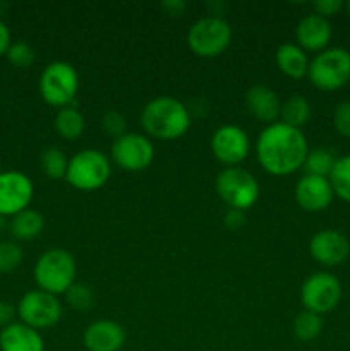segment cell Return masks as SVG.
Here are the masks:
<instances>
[{
  "label": "cell",
  "mask_w": 350,
  "mask_h": 351,
  "mask_svg": "<svg viewBox=\"0 0 350 351\" xmlns=\"http://www.w3.org/2000/svg\"><path fill=\"white\" fill-rule=\"evenodd\" d=\"M223 223H225L226 228L235 232V230H240L244 226V223H246V216H244V211H240V209L229 208V211H226L225 216H223Z\"/></svg>",
  "instance_id": "34"
},
{
  "label": "cell",
  "mask_w": 350,
  "mask_h": 351,
  "mask_svg": "<svg viewBox=\"0 0 350 351\" xmlns=\"http://www.w3.org/2000/svg\"><path fill=\"white\" fill-rule=\"evenodd\" d=\"M41 168L43 173L51 180H60L65 178L69 168V160L58 147H47L41 153Z\"/></svg>",
  "instance_id": "27"
},
{
  "label": "cell",
  "mask_w": 350,
  "mask_h": 351,
  "mask_svg": "<svg viewBox=\"0 0 350 351\" xmlns=\"http://www.w3.org/2000/svg\"><path fill=\"white\" fill-rule=\"evenodd\" d=\"M0 351H45V343L36 329L12 322L0 331Z\"/></svg>",
  "instance_id": "19"
},
{
  "label": "cell",
  "mask_w": 350,
  "mask_h": 351,
  "mask_svg": "<svg viewBox=\"0 0 350 351\" xmlns=\"http://www.w3.org/2000/svg\"><path fill=\"white\" fill-rule=\"evenodd\" d=\"M333 189L328 178L304 175L295 185V201L304 211H325L333 201Z\"/></svg>",
  "instance_id": "15"
},
{
  "label": "cell",
  "mask_w": 350,
  "mask_h": 351,
  "mask_svg": "<svg viewBox=\"0 0 350 351\" xmlns=\"http://www.w3.org/2000/svg\"><path fill=\"white\" fill-rule=\"evenodd\" d=\"M55 130L65 141H75L84 132V117L75 106H65L58 110L55 117Z\"/></svg>",
  "instance_id": "22"
},
{
  "label": "cell",
  "mask_w": 350,
  "mask_h": 351,
  "mask_svg": "<svg viewBox=\"0 0 350 351\" xmlns=\"http://www.w3.org/2000/svg\"><path fill=\"white\" fill-rule=\"evenodd\" d=\"M0 173H2V171H0Z\"/></svg>",
  "instance_id": "40"
},
{
  "label": "cell",
  "mask_w": 350,
  "mask_h": 351,
  "mask_svg": "<svg viewBox=\"0 0 350 351\" xmlns=\"http://www.w3.org/2000/svg\"><path fill=\"white\" fill-rule=\"evenodd\" d=\"M65 302L74 311H89L95 305V295L91 288L84 283H74L65 291Z\"/></svg>",
  "instance_id": "29"
},
{
  "label": "cell",
  "mask_w": 350,
  "mask_h": 351,
  "mask_svg": "<svg viewBox=\"0 0 350 351\" xmlns=\"http://www.w3.org/2000/svg\"><path fill=\"white\" fill-rule=\"evenodd\" d=\"M213 154L220 163L226 165V168L237 167L247 158L250 149L249 137L246 130L237 125H223L213 134L211 137Z\"/></svg>",
  "instance_id": "12"
},
{
  "label": "cell",
  "mask_w": 350,
  "mask_h": 351,
  "mask_svg": "<svg viewBox=\"0 0 350 351\" xmlns=\"http://www.w3.org/2000/svg\"><path fill=\"white\" fill-rule=\"evenodd\" d=\"M232 41V27L220 16H206L196 21L187 33V45L198 57L222 55Z\"/></svg>",
  "instance_id": "6"
},
{
  "label": "cell",
  "mask_w": 350,
  "mask_h": 351,
  "mask_svg": "<svg viewBox=\"0 0 350 351\" xmlns=\"http://www.w3.org/2000/svg\"><path fill=\"white\" fill-rule=\"evenodd\" d=\"M112 173L110 160L98 149H82L69 160L65 180L82 192L102 189Z\"/></svg>",
  "instance_id": "5"
},
{
  "label": "cell",
  "mask_w": 350,
  "mask_h": 351,
  "mask_svg": "<svg viewBox=\"0 0 350 351\" xmlns=\"http://www.w3.org/2000/svg\"><path fill=\"white\" fill-rule=\"evenodd\" d=\"M216 194L230 209L253 208L259 197V184L253 173L240 167H230L220 171L216 177Z\"/></svg>",
  "instance_id": "8"
},
{
  "label": "cell",
  "mask_w": 350,
  "mask_h": 351,
  "mask_svg": "<svg viewBox=\"0 0 350 351\" xmlns=\"http://www.w3.org/2000/svg\"><path fill=\"white\" fill-rule=\"evenodd\" d=\"M127 122L124 119V115H120L119 112L112 110V112H106L102 119V129L106 136L113 137V141L119 139L120 136L126 134Z\"/></svg>",
  "instance_id": "31"
},
{
  "label": "cell",
  "mask_w": 350,
  "mask_h": 351,
  "mask_svg": "<svg viewBox=\"0 0 350 351\" xmlns=\"http://www.w3.org/2000/svg\"><path fill=\"white\" fill-rule=\"evenodd\" d=\"M79 75L67 62H51L43 69L40 77L41 98L50 106L65 108L75 101Z\"/></svg>",
  "instance_id": "7"
},
{
  "label": "cell",
  "mask_w": 350,
  "mask_h": 351,
  "mask_svg": "<svg viewBox=\"0 0 350 351\" xmlns=\"http://www.w3.org/2000/svg\"><path fill=\"white\" fill-rule=\"evenodd\" d=\"M307 153L304 132L283 122L270 123L257 137V161L268 173L277 177L290 175L302 168Z\"/></svg>",
  "instance_id": "1"
},
{
  "label": "cell",
  "mask_w": 350,
  "mask_h": 351,
  "mask_svg": "<svg viewBox=\"0 0 350 351\" xmlns=\"http://www.w3.org/2000/svg\"><path fill=\"white\" fill-rule=\"evenodd\" d=\"M5 57L9 58V62L14 65V67L27 69L34 64L36 53H34L33 47L27 45L26 41H16V43H10Z\"/></svg>",
  "instance_id": "30"
},
{
  "label": "cell",
  "mask_w": 350,
  "mask_h": 351,
  "mask_svg": "<svg viewBox=\"0 0 350 351\" xmlns=\"http://www.w3.org/2000/svg\"><path fill=\"white\" fill-rule=\"evenodd\" d=\"M312 9H314V14L329 19L343 9V2L342 0H318L312 3Z\"/></svg>",
  "instance_id": "33"
},
{
  "label": "cell",
  "mask_w": 350,
  "mask_h": 351,
  "mask_svg": "<svg viewBox=\"0 0 350 351\" xmlns=\"http://www.w3.org/2000/svg\"><path fill=\"white\" fill-rule=\"evenodd\" d=\"M345 9H347V14H349V16H350V0L345 3Z\"/></svg>",
  "instance_id": "39"
},
{
  "label": "cell",
  "mask_w": 350,
  "mask_h": 351,
  "mask_svg": "<svg viewBox=\"0 0 350 351\" xmlns=\"http://www.w3.org/2000/svg\"><path fill=\"white\" fill-rule=\"evenodd\" d=\"M246 106L254 119L270 125L280 117L281 101L273 89L264 84H256L247 91Z\"/></svg>",
  "instance_id": "18"
},
{
  "label": "cell",
  "mask_w": 350,
  "mask_h": 351,
  "mask_svg": "<svg viewBox=\"0 0 350 351\" xmlns=\"http://www.w3.org/2000/svg\"><path fill=\"white\" fill-rule=\"evenodd\" d=\"M141 125L150 137L160 141H175L191 127L187 106L172 96L151 99L141 113Z\"/></svg>",
  "instance_id": "2"
},
{
  "label": "cell",
  "mask_w": 350,
  "mask_h": 351,
  "mask_svg": "<svg viewBox=\"0 0 350 351\" xmlns=\"http://www.w3.org/2000/svg\"><path fill=\"white\" fill-rule=\"evenodd\" d=\"M277 65L281 74L292 79H301L307 75L309 58L299 45L283 43L277 50Z\"/></svg>",
  "instance_id": "20"
},
{
  "label": "cell",
  "mask_w": 350,
  "mask_h": 351,
  "mask_svg": "<svg viewBox=\"0 0 350 351\" xmlns=\"http://www.w3.org/2000/svg\"><path fill=\"white\" fill-rule=\"evenodd\" d=\"M21 322L33 329H48L60 321L62 304L55 295L43 290H31L17 304Z\"/></svg>",
  "instance_id": "10"
},
{
  "label": "cell",
  "mask_w": 350,
  "mask_h": 351,
  "mask_svg": "<svg viewBox=\"0 0 350 351\" xmlns=\"http://www.w3.org/2000/svg\"><path fill=\"white\" fill-rule=\"evenodd\" d=\"M10 47V31L5 24L0 21V57L7 53Z\"/></svg>",
  "instance_id": "37"
},
{
  "label": "cell",
  "mask_w": 350,
  "mask_h": 351,
  "mask_svg": "<svg viewBox=\"0 0 350 351\" xmlns=\"http://www.w3.org/2000/svg\"><path fill=\"white\" fill-rule=\"evenodd\" d=\"M7 228H9V223H7L5 216H0V235H2Z\"/></svg>",
  "instance_id": "38"
},
{
  "label": "cell",
  "mask_w": 350,
  "mask_h": 351,
  "mask_svg": "<svg viewBox=\"0 0 350 351\" xmlns=\"http://www.w3.org/2000/svg\"><path fill=\"white\" fill-rule=\"evenodd\" d=\"M323 328L325 324H323L321 315L309 311H302L301 314L295 315L294 326H292L295 338L302 343H311L318 339L323 332Z\"/></svg>",
  "instance_id": "24"
},
{
  "label": "cell",
  "mask_w": 350,
  "mask_h": 351,
  "mask_svg": "<svg viewBox=\"0 0 350 351\" xmlns=\"http://www.w3.org/2000/svg\"><path fill=\"white\" fill-rule=\"evenodd\" d=\"M23 257L24 252L19 243L12 240H2L0 242V274L12 273L14 269H17L23 263Z\"/></svg>",
  "instance_id": "28"
},
{
  "label": "cell",
  "mask_w": 350,
  "mask_h": 351,
  "mask_svg": "<svg viewBox=\"0 0 350 351\" xmlns=\"http://www.w3.org/2000/svg\"><path fill=\"white\" fill-rule=\"evenodd\" d=\"M154 158L153 143L143 134L126 132L112 144V160L126 171H143Z\"/></svg>",
  "instance_id": "11"
},
{
  "label": "cell",
  "mask_w": 350,
  "mask_h": 351,
  "mask_svg": "<svg viewBox=\"0 0 350 351\" xmlns=\"http://www.w3.org/2000/svg\"><path fill=\"white\" fill-rule=\"evenodd\" d=\"M331 34L333 29L329 21L318 14H309V16L302 17L295 29L299 47L304 51H318V53L326 50L329 40H331Z\"/></svg>",
  "instance_id": "16"
},
{
  "label": "cell",
  "mask_w": 350,
  "mask_h": 351,
  "mask_svg": "<svg viewBox=\"0 0 350 351\" xmlns=\"http://www.w3.org/2000/svg\"><path fill=\"white\" fill-rule=\"evenodd\" d=\"M328 180L331 184L333 194L338 195L342 201L350 202V154L336 158Z\"/></svg>",
  "instance_id": "26"
},
{
  "label": "cell",
  "mask_w": 350,
  "mask_h": 351,
  "mask_svg": "<svg viewBox=\"0 0 350 351\" xmlns=\"http://www.w3.org/2000/svg\"><path fill=\"white\" fill-rule=\"evenodd\" d=\"M280 117L283 123L295 127V129H301L311 119V105H309L304 96L294 95L285 99V103H281Z\"/></svg>",
  "instance_id": "23"
},
{
  "label": "cell",
  "mask_w": 350,
  "mask_h": 351,
  "mask_svg": "<svg viewBox=\"0 0 350 351\" xmlns=\"http://www.w3.org/2000/svg\"><path fill=\"white\" fill-rule=\"evenodd\" d=\"M16 308L12 307L10 304H7V302L0 300V328H7V326L12 324V319L14 315H16Z\"/></svg>",
  "instance_id": "35"
},
{
  "label": "cell",
  "mask_w": 350,
  "mask_h": 351,
  "mask_svg": "<svg viewBox=\"0 0 350 351\" xmlns=\"http://www.w3.org/2000/svg\"><path fill=\"white\" fill-rule=\"evenodd\" d=\"M301 300L304 311L323 315L331 312L342 300V283L333 274L319 271L302 283Z\"/></svg>",
  "instance_id": "9"
},
{
  "label": "cell",
  "mask_w": 350,
  "mask_h": 351,
  "mask_svg": "<svg viewBox=\"0 0 350 351\" xmlns=\"http://www.w3.org/2000/svg\"><path fill=\"white\" fill-rule=\"evenodd\" d=\"M45 228V218L41 213L34 211V209H24V211L17 213L16 216H12L9 223V230L12 233V237L16 240H33L36 237L41 235Z\"/></svg>",
  "instance_id": "21"
},
{
  "label": "cell",
  "mask_w": 350,
  "mask_h": 351,
  "mask_svg": "<svg viewBox=\"0 0 350 351\" xmlns=\"http://www.w3.org/2000/svg\"><path fill=\"white\" fill-rule=\"evenodd\" d=\"M336 158L329 153L325 147H318V149L309 151L307 156H305L304 165H302V170L305 171V175H312V177H325L328 178L331 173L333 167H335Z\"/></svg>",
  "instance_id": "25"
},
{
  "label": "cell",
  "mask_w": 350,
  "mask_h": 351,
  "mask_svg": "<svg viewBox=\"0 0 350 351\" xmlns=\"http://www.w3.org/2000/svg\"><path fill=\"white\" fill-rule=\"evenodd\" d=\"M333 127L345 139H350V101H342L333 112Z\"/></svg>",
  "instance_id": "32"
},
{
  "label": "cell",
  "mask_w": 350,
  "mask_h": 351,
  "mask_svg": "<svg viewBox=\"0 0 350 351\" xmlns=\"http://www.w3.org/2000/svg\"><path fill=\"white\" fill-rule=\"evenodd\" d=\"M82 341L88 351H119L126 343V331L113 321H96L86 328Z\"/></svg>",
  "instance_id": "17"
},
{
  "label": "cell",
  "mask_w": 350,
  "mask_h": 351,
  "mask_svg": "<svg viewBox=\"0 0 350 351\" xmlns=\"http://www.w3.org/2000/svg\"><path fill=\"white\" fill-rule=\"evenodd\" d=\"M309 252L326 267L340 266L347 261L350 254V242L338 230L326 228L314 233L309 242Z\"/></svg>",
  "instance_id": "14"
},
{
  "label": "cell",
  "mask_w": 350,
  "mask_h": 351,
  "mask_svg": "<svg viewBox=\"0 0 350 351\" xmlns=\"http://www.w3.org/2000/svg\"><path fill=\"white\" fill-rule=\"evenodd\" d=\"M187 7V3L182 2V0H167V2L161 3V9L168 14V16H182Z\"/></svg>",
  "instance_id": "36"
},
{
  "label": "cell",
  "mask_w": 350,
  "mask_h": 351,
  "mask_svg": "<svg viewBox=\"0 0 350 351\" xmlns=\"http://www.w3.org/2000/svg\"><path fill=\"white\" fill-rule=\"evenodd\" d=\"M312 86L323 91H336L350 81V51L345 48H326L319 51L307 71Z\"/></svg>",
  "instance_id": "4"
},
{
  "label": "cell",
  "mask_w": 350,
  "mask_h": 351,
  "mask_svg": "<svg viewBox=\"0 0 350 351\" xmlns=\"http://www.w3.org/2000/svg\"><path fill=\"white\" fill-rule=\"evenodd\" d=\"M33 199V182L21 171L0 173V216H16Z\"/></svg>",
  "instance_id": "13"
},
{
  "label": "cell",
  "mask_w": 350,
  "mask_h": 351,
  "mask_svg": "<svg viewBox=\"0 0 350 351\" xmlns=\"http://www.w3.org/2000/svg\"><path fill=\"white\" fill-rule=\"evenodd\" d=\"M75 259L64 249L47 250L34 264V281L47 293H65L75 283Z\"/></svg>",
  "instance_id": "3"
}]
</instances>
